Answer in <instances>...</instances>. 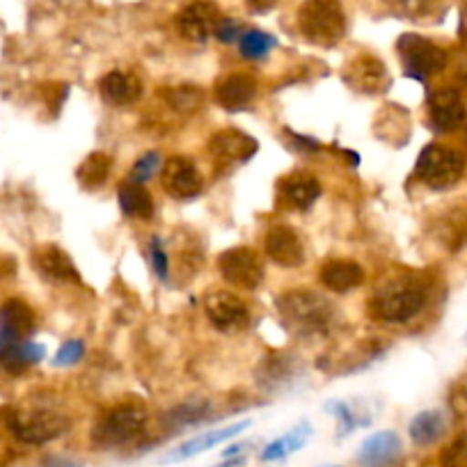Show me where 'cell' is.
Masks as SVG:
<instances>
[{
    "instance_id": "1",
    "label": "cell",
    "mask_w": 467,
    "mask_h": 467,
    "mask_svg": "<svg viewBox=\"0 0 467 467\" xmlns=\"http://www.w3.org/2000/svg\"><path fill=\"white\" fill-rule=\"evenodd\" d=\"M280 321L298 339H321L337 327V307L323 294L291 289L275 303Z\"/></svg>"
},
{
    "instance_id": "2",
    "label": "cell",
    "mask_w": 467,
    "mask_h": 467,
    "mask_svg": "<svg viewBox=\"0 0 467 467\" xmlns=\"http://www.w3.org/2000/svg\"><path fill=\"white\" fill-rule=\"evenodd\" d=\"M426 305V286L410 273L392 275L379 286L371 309L379 321L406 323L415 318Z\"/></svg>"
},
{
    "instance_id": "3",
    "label": "cell",
    "mask_w": 467,
    "mask_h": 467,
    "mask_svg": "<svg viewBox=\"0 0 467 467\" xmlns=\"http://www.w3.org/2000/svg\"><path fill=\"white\" fill-rule=\"evenodd\" d=\"M298 30L314 47H337L346 35L344 7L339 0H305L298 10Z\"/></svg>"
},
{
    "instance_id": "4",
    "label": "cell",
    "mask_w": 467,
    "mask_h": 467,
    "mask_svg": "<svg viewBox=\"0 0 467 467\" xmlns=\"http://www.w3.org/2000/svg\"><path fill=\"white\" fill-rule=\"evenodd\" d=\"M147 424V408L140 403H119L110 408L92 429V444L99 449H117L140 438Z\"/></svg>"
},
{
    "instance_id": "5",
    "label": "cell",
    "mask_w": 467,
    "mask_h": 467,
    "mask_svg": "<svg viewBox=\"0 0 467 467\" xmlns=\"http://www.w3.org/2000/svg\"><path fill=\"white\" fill-rule=\"evenodd\" d=\"M465 172V156L444 145H426L415 163V177L433 191H449Z\"/></svg>"
},
{
    "instance_id": "6",
    "label": "cell",
    "mask_w": 467,
    "mask_h": 467,
    "mask_svg": "<svg viewBox=\"0 0 467 467\" xmlns=\"http://www.w3.org/2000/svg\"><path fill=\"white\" fill-rule=\"evenodd\" d=\"M397 53L401 57L403 71L408 78L426 83L429 78L438 76L447 67L449 56L442 47H438L431 39L421 37V35L406 33L399 37Z\"/></svg>"
},
{
    "instance_id": "7",
    "label": "cell",
    "mask_w": 467,
    "mask_h": 467,
    "mask_svg": "<svg viewBox=\"0 0 467 467\" xmlns=\"http://www.w3.org/2000/svg\"><path fill=\"white\" fill-rule=\"evenodd\" d=\"M7 426L16 440L26 444H47L69 431V420L47 408H19L7 417Z\"/></svg>"
},
{
    "instance_id": "8",
    "label": "cell",
    "mask_w": 467,
    "mask_h": 467,
    "mask_svg": "<svg viewBox=\"0 0 467 467\" xmlns=\"http://www.w3.org/2000/svg\"><path fill=\"white\" fill-rule=\"evenodd\" d=\"M218 271L234 289L254 291L264 282V264L253 248H229L218 257Z\"/></svg>"
},
{
    "instance_id": "9",
    "label": "cell",
    "mask_w": 467,
    "mask_h": 467,
    "mask_svg": "<svg viewBox=\"0 0 467 467\" xmlns=\"http://www.w3.org/2000/svg\"><path fill=\"white\" fill-rule=\"evenodd\" d=\"M204 312L211 326L223 332H241L250 326L248 305L229 291H211L204 298Z\"/></svg>"
},
{
    "instance_id": "10",
    "label": "cell",
    "mask_w": 467,
    "mask_h": 467,
    "mask_svg": "<svg viewBox=\"0 0 467 467\" xmlns=\"http://www.w3.org/2000/svg\"><path fill=\"white\" fill-rule=\"evenodd\" d=\"M344 83L350 89H356L360 94H380L389 88V74L388 67L383 65V60H379L376 56H358L344 67V74H341Z\"/></svg>"
},
{
    "instance_id": "11",
    "label": "cell",
    "mask_w": 467,
    "mask_h": 467,
    "mask_svg": "<svg viewBox=\"0 0 467 467\" xmlns=\"http://www.w3.org/2000/svg\"><path fill=\"white\" fill-rule=\"evenodd\" d=\"M161 183H163L165 192L172 195L174 200H192L202 192L204 179H202L200 170L186 156H172L163 163L161 170Z\"/></svg>"
},
{
    "instance_id": "12",
    "label": "cell",
    "mask_w": 467,
    "mask_h": 467,
    "mask_svg": "<svg viewBox=\"0 0 467 467\" xmlns=\"http://www.w3.org/2000/svg\"><path fill=\"white\" fill-rule=\"evenodd\" d=\"M218 24L220 12L209 0H195V3L183 7L177 16V28L182 37L195 44H204L206 39L213 37Z\"/></svg>"
},
{
    "instance_id": "13",
    "label": "cell",
    "mask_w": 467,
    "mask_h": 467,
    "mask_svg": "<svg viewBox=\"0 0 467 467\" xmlns=\"http://www.w3.org/2000/svg\"><path fill=\"white\" fill-rule=\"evenodd\" d=\"M264 250L282 268H298L305 264V245L300 234L291 224H275L268 229Z\"/></svg>"
},
{
    "instance_id": "14",
    "label": "cell",
    "mask_w": 467,
    "mask_h": 467,
    "mask_svg": "<svg viewBox=\"0 0 467 467\" xmlns=\"http://www.w3.org/2000/svg\"><path fill=\"white\" fill-rule=\"evenodd\" d=\"M467 110L461 92L453 88H440L429 97V119L435 131H456L465 122Z\"/></svg>"
},
{
    "instance_id": "15",
    "label": "cell",
    "mask_w": 467,
    "mask_h": 467,
    "mask_svg": "<svg viewBox=\"0 0 467 467\" xmlns=\"http://www.w3.org/2000/svg\"><path fill=\"white\" fill-rule=\"evenodd\" d=\"M35 312L24 303V300H7L0 305V348L3 346L26 341L35 332Z\"/></svg>"
},
{
    "instance_id": "16",
    "label": "cell",
    "mask_w": 467,
    "mask_h": 467,
    "mask_svg": "<svg viewBox=\"0 0 467 467\" xmlns=\"http://www.w3.org/2000/svg\"><path fill=\"white\" fill-rule=\"evenodd\" d=\"M403 444L394 431H379L369 435L358 449V465L360 467H397L401 461Z\"/></svg>"
},
{
    "instance_id": "17",
    "label": "cell",
    "mask_w": 467,
    "mask_h": 467,
    "mask_svg": "<svg viewBox=\"0 0 467 467\" xmlns=\"http://www.w3.org/2000/svg\"><path fill=\"white\" fill-rule=\"evenodd\" d=\"M250 426V421H236V424H229V426H223V429H213V431H206V433H200L195 435V438L186 440V442H182L179 447H174L172 451H168L163 456L165 465H170V462H179V461H188V458L197 456V453H204L209 451V449H213L215 444L220 442H227V440L236 438L239 433H244L245 429Z\"/></svg>"
},
{
    "instance_id": "18",
    "label": "cell",
    "mask_w": 467,
    "mask_h": 467,
    "mask_svg": "<svg viewBox=\"0 0 467 467\" xmlns=\"http://www.w3.org/2000/svg\"><path fill=\"white\" fill-rule=\"evenodd\" d=\"M257 97V78L244 71L227 74L215 83V101L224 110H244Z\"/></svg>"
},
{
    "instance_id": "19",
    "label": "cell",
    "mask_w": 467,
    "mask_h": 467,
    "mask_svg": "<svg viewBox=\"0 0 467 467\" xmlns=\"http://www.w3.org/2000/svg\"><path fill=\"white\" fill-rule=\"evenodd\" d=\"M33 262L39 275H44L47 280L65 282V285H78L80 282V273L76 264L57 245H42V248H37L33 254Z\"/></svg>"
},
{
    "instance_id": "20",
    "label": "cell",
    "mask_w": 467,
    "mask_h": 467,
    "mask_svg": "<svg viewBox=\"0 0 467 467\" xmlns=\"http://www.w3.org/2000/svg\"><path fill=\"white\" fill-rule=\"evenodd\" d=\"M277 195L291 209L307 211L321 197V183H318L314 174L294 172L282 179L280 186H277Z\"/></svg>"
},
{
    "instance_id": "21",
    "label": "cell",
    "mask_w": 467,
    "mask_h": 467,
    "mask_svg": "<svg viewBox=\"0 0 467 467\" xmlns=\"http://www.w3.org/2000/svg\"><path fill=\"white\" fill-rule=\"evenodd\" d=\"M209 150L211 154L223 161H239V163H245V161H250L257 154L259 145L253 136L239 131V129H223V131L211 136Z\"/></svg>"
},
{
    "instance_id": "22",
    "label": "cell",
    "mask_w": 467,
    "mask_h": 467,
    "mask_svg": "<svg viewBox=\"0 0 467 467\" xmlns=\"http://www.w3.org/2000/svg\"><path fill=\"white\" fill-rule=\"evenodd\" d=\"M318 280L335 294H348L365 282V268L350 259H330L321 266Z\"/></svg>"
},
{
    "instance_id": "23",
    "label": "cell",
    "mask_w": 467,
    "mask_h": 467,
    "mask_svg": "<svg viewBox=\"0 0 467 467\" xmlns=\"http://www.w3.org/2000/svg\"><path fill=\"white\" fill-rule=\"evenodd\" d=\"M99 89H101L103 101H108L110 106H131V103H136L140 99L142 83L138 76L122 69H115L103 76L101 83H99Z\"/></svg>"
},
{
    "instance_id": "24",
    "label": "cell",
    "mask_w": 467,
    "mask_h": 467,
    "mask_svg": "<svg viewBox=\"0 0 467 467\" xmlns=\"http://www.w3.org/2000/svg\"><path fill=\"white\" fill-rule=\"evenodd\" d=\"M44 353H47V350H44V346L37 344V341H16V344L3 346V348H0V367L10 371V374H21V371L30 369V367H35L37 362H42Z\"/></svg>"
},
{
    "instance_id": "25",
    "label": "cell",
    "mask_w": 467,
    "mask_h": 467,
    "mask_svg": "<svg viewBox=\"0 0 467 467\" xmlns=\"http://www.w3.org/2000/svg\"><path fill=\"white\" fill-rule=\"evenodd\" d=\"M410 440L417 447H431V444L440 442L447 433V420L440 410H421L412 417L410 426H408Z\"/></svg>"
},
{
    "instance_id": "26",
    "label": "cell",
    "mask_w": 467,
    "mask_h": 467,
    "mask_svg": "<svg viewBox=\"0 0 467 467\" xmlns=\"http://www.w3.org/2000/svg\"><path fill=\"white\" fill-rule=\"evenodd\" d=\"M117 197H119V209L127 218L150 220L154 215V197L147 191L145 183L124 182Z\"/></svg>"
},
{
    "instance_id": "27",
    "label": "cell",
    "mask_w": 467,
    "mask_h": 467,
    "mask_svg": "<svg viewBox=\"0 0 467 467\" xmlns=\"http://www.w3.org/2000/svg\"><path fill=\"white\" fill-rule=\"evenodd\" d=\"M211 415V403L206 399H191V401H183L179 406H174L172 410H168L163 415V424L170 431L186 429V426L200 424L206 417Z\"/></svg>"
},
{
    "instance_id": "28",
    "label": "cell",
    "mask_w": 467,
    "mask_h": 467,
    "mask_svg": "<svg viewBox=\"0 0 467 467\" xmlns=\"http://www.w3.org/2000/svg\"><path fill=\"white\" fill-rule=\"evenodd\" d=\"M110 168H112V159L106 154V151H92V154L78 165V170H76V179H78V183L85 188V191H97V188H101L103 183L108 182V177H110Z\"/></svg>"
},
{
    "instance_id": "29",
    "label": "cell",
    "mask_w": 467,
    "mask_h": 467,
    "mask_svg": "<svg viewBox=\"0 0 467 467\" xmlns=\"http://www.w3.org/2000/svg\"><path fill=\"white\" fill-rule=\"evenodd\" d=\"M309 435H312V426L309 424H298L296 429H291L289 433H285L282 438L273 440L266 449L262 451V461H282V458L291 456L298 449H303L307 444Z\"/></svg>"
},
{
    "instance_id": "30",
    "label": "cell",
    "mask_w": 467,
    "mask_h": 467,
    "mask_svg": "<svg viewBox=\"0 0 467 467\" xmlns=\"http://www.w3.org/2000/svg\"><path fill=\"white\" fill-rule=\"evenodd\" d=\"M296 376V365L289 356H280V353H273L271 358L264 360V365L259 367V385L268 389H277L282 385L291 383V379Z\"/></svg>"
},
{
    "instance_id": "31",
    "label": "cell",
    "mask_w": 467,
    "mask_h": 467,
    "mask_svg": "<svg viewBox=\"0 0 467 467\" xmlns=\"http://www.w3.org/2000/svg\"><path fill=\"white\" fill-rule=\"evenodd\" d=\"M163 99L172 110L182 112V115H191L204 106V89L195 88V85H177V88H168L163 92Z\"/></svg>"
},
{
    "instance_id": "32",
    "label": "cell",
    "mask_w": 467,
    "mask_h": 467,
    "mask_svg": "<svg viewBox=\"0 0 467 467\" xmlns=\"http://www.w3.org/2000/svg\"><path fill=\"white\" fill-rule=\"evenodd\" d=\"M277 39L273 35L264 33V30H245L244 37L239 39V53L245 60H264L268 53L275 48Z\"/></svg>"
},
{
    "instance_id": "33",
    "label": "cell",
    "mask_w": 467,
    "mask_h": 467,
    "mask_svg": "<svg viewBox=\"0 0 467 467\" xmlns=\"http://www.w3.org/2000/svg\"><path fill=\"white\" fill-rule=\"evenodd\" d=\"M326 410L335 415L337 435H339V438H346V435H350L356 429H360V426L369 424L367 420H360V415H358V412L353 410V406H350V403H346V401L326 403Z\"/></svg>"
},
{
    "instance_id": "34",
    "label": "cell",
    "mask_w": 467,
    "mask_h": 467,
    "mask_svg": "<svg viewBox=\"0 0 467 467\" xmlns=\"http://www.w3.org/2000/svg\"><path fill=\"white\" fill-rule=\"evenodd\" d=\"M389 10L406 19H424L440 7V0H388Z\"/></svg>"
},
{
    "instance_id": "35",
    "label": "cell",
    "mask_w": 467,
    "mask_h": 467,
    "mask_svg": "<svg viewBox=\"0 0 467 467\" xmlns=\"http://www.w3.org/2000/svg\"><path fill=\"white\" fill-rule=\"evenodd\" d=\"M161 161L163 159H161L159 151H147V154H142L140 159L136 161V165L131 168L129 182H133V183L150 182V179L161 170Z\"/></svg>"
},
{
    "instance_id": "36",
    "label": "cell",
    "mask_w": 467,
    "mask_h": 467,
    "mask_svg": "<svg viewBox=\"0 0 467 467\" xmlns=\"http://www.w3.org/2000/svg\"><path fill=\"white\" fill-rule=\"evenodd\" d=\"M150 262H151V268H154L156 277H159L161 282H168L170 280V259H168V253H165L161 236H151Z\"/></svg>"
},
{
    "instance_id": "37",
    "label": "cell",
    "mask_w": 467,
    "mask_h": 467,
    "mask_svg": "<svg viewBox=\"0 0 467 467\" xmlns=\"http://www.w3.org/2000/svg\"><path fill=\"white\" fill-rule=\"evenodd\" d=\"M85 356V344L83 339H67L65 344L60 346V350L53 358V365L56 367H71L76 362L83 360Z\"/></svg>"
},
{
    "instance_id": "38",
    "label": "cell",
    "mask_w": 467,
    "mask_h": 467,
    "mask_svg": "<svg viewBox=\"0 0 467 467\" xmlns=\"http://www.w3.org/2000/svg\"><path fill=\"white\" fill-rule=\"evenodd\" d=\"M442 467H467V435H461L444 449Z\"/></svg>"
},
{
    "instance_id": "39",
    "label": "cell",
    "mask_w": 467,
    "mask_h": 467,
    "mask_svg": "<svg viewBox=\"0 0 467 467\" xmlns=\"http://www.w3.org/2000/svg\"><path fill=\"white\" fill-rule=\"evenodd\" d=\"M215 37H218L223 44L239 42V39L244 37V26H241L239 21L220 19L218 28H215Z\"/></svg>"
},
{
    "instance_id": "40",
    "label": "cell",
    "mask_w": 467,
    "mask_h": 467,
    "mask_svg": "<svg viewBox=\"0 0 467 467\" xmlns=\"http://www.w3.org/2000/svg\"><path fill=\"white\" fill-rule=\"evenodd\" d=\"M286 136H289L291 145H294V147H300V150H303V151H318V150H321V142H318L317 138L300 136V133L289 131V129H286Z\"/></svg>"
},
{
    "instance_id": "41",
    "label": "cell",
    "mask_w": 467,
    "mask_h": 467,
    "mask_svg": "<svg viewBox=\"0 0 467 467\" xmlns=\"http://www.w3.org/2000/svg\"><path fill=\"white\" fill-rule=\"evenodd\" d=\"M39 467H83L80 462L71 461V458H62V456H51L42 462Z\"/></svg>"
},
{
    "instance_id": "42",
    "label": "cell",
    "mask_w": 467,
    "mask_h": 467,
    "mask_svg": "<svg viewBox=\"0 0 467 467\" xmlns=\"http://www.w3.org/2000/svg\"><path fill=\"white\" fill-rule=\"evenodd\" d=\"M245 3H248L250 10L257 12V15H262V12L273 10V7H275L277 0H245Z\"/></svg>"
},
{
    "instance_id": "43",
    "label": "cell",
    "mask_w": 467,
    "mask_h": 467,
    "mask_svg": "<svg viewBox=\"0 0 467 467\" xmlns=\"http://www.w3.org/2000/svg\"><path fill=\"white\" fill-rule=\"evenodd\" d=\"M465 344H467V332H465Z\"/></svg>"
},
{
    "instance_id": "44",
    "label": "cell",
    "mask_w": 467,
    "mask_h": 467,
    "mask_svg": "<svg viewBox=\"0 0 467 467\" xmlns=\"http://www.w3.org/2000/svg\"><path fill=\"white\" fill-rule=\"evenodd\" d=\"M330 467H332V465H330Z\"/></svg>"
}]
</instances>
